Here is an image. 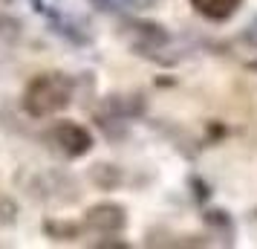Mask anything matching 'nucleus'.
I'll use <instances>...</instances> for the list:
<instances>
[{"label":"nucleus","mask_w":257,"mask_h":249,"mask_svg":"<svg viewBox=\"0 0 257 249\" xmlns=\"http://www.w3.org/2000/svg\"><path fill=\"white\" fill-rule=\"evenodd\" d=\"M72 81L64 72H41L24 90V110L35 119H47L70 105Z\"/></svg>","instance_id":"obj_1"},{"label":"nucleus","mask_w":257,"mask_h":249,"mask_svg":"<svg viewBox=\"0 0 257 249\" xmlns=\"http://www.w3.org/2000/svg\"><path fill=\"white\" fill-rule=\"evenodd\" d=\"M47 142L64 156H84L93 148V136L78 122H58L47 131Z\"/></svg>","instance_id":"obj_2"},{"label":"nucleus","mask_w":257,"mask_h":249,"mask_svg":"<svg viewBox=\"0 0 257 249\" xmlns=\"http://www.w3.org/2000/svg\"><path fill=\"white\" fill-rule=\"evenodd\" d=\"M87 226H93L98 232H116L124 226V209L116 203H98L87 212Z\"/></svg>","instance_id":"obj_3"},{"label":"nucleus","mask_w":257,"mask_h":249,"mask_svg":"<svg viewBox=\"0 0 257 249\" xmlns=\"http://www.w3.org/2000/svg\"><path fill=\"white\" fill-rule=\"evenodd\" d=\"M243 0H191V6L197 9L202 18H211V21H225L231 18L237 9H240Z\"/></svg>","instance_id":"obj_4"}]
</instances>
